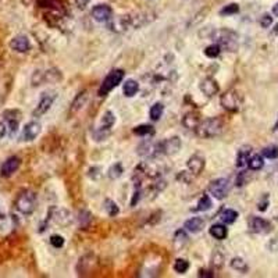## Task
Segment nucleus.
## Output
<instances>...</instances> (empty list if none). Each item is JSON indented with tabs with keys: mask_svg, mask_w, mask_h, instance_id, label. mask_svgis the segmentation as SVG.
Instances as JSON below:
<instances>
[{
	"mask_svg": "<svg viewBox=\"0 0 278 278\" xmlns=\"http://www.w3.org/2000/svg\"><path fill=\"white\" fill-rule=\"evenodd\" d=\"M205 36H209L210 39L216 42L217 45H220V48L226 49L228 52H235L238 49V33L228 28H221V30L213 28Z\"/></svg>",
	"mask_w": 278,
	"mask_h": 278,
	"instance_id": "nucleus-1",
	"label": "nucleus"
},
{
	"mask_svg": "<svg viewBox=\"0 0 278 278\" xmlns=\"http://www.w3.org/2000/svg\"><path fill=\"white\" fill-rule=\"evenodd\" d=\"M14 206L17 209V212H20L21 214L30 216L36 209V194L30 191V189L21 191L18 196L16 197Z\"/></svg>",
	"mask_w": 278,
	"mask_h": 278,
	"instance_id": "nucleus-2",
	"label": "nucleus"
},
{
	"mask_svg": "<svg viewBox=\"0 0 278 278\" xmlns=\"http://www.w3.org/2000/svg\"><path fill=\"white\" fill-rule=\"evenodd\" d=\"M197 136L200 138H214L223 132V121L220 118H207L205 121H200L197 128L195 130Z\"/></svg>",
	"mask_w": 278,
	"mask_h": 278,
	"instance_id": "nucleus-3",
	"label": "nucleus"
},
{
	"mask_svg": "<svg viewBox=\"0 0 278 278\" xmlns=\"http://www.w3.org/2000/svg\"><path fill=\"white\" fill-rule=\"evenodd\" d=\"M124 77H125V72L123 70H120V68H115L113 71L109 72L103 80L102 85H100V88H99V92H98L99 96H106L107 93L112 92L115 86H118L121 83Z\"/></svg>",
	"mask_w": 278,
	"mask_h": 278,
	"instance_id": "nucleus-4",
	"label": "nucleus"
},
{
	"mask_svg": "<svg viewBox=\"0 0 278 278\" xmlns=\"http://www.w3.org/2000/svg\"><path fill=\"white\" fill-rule=\"evenodd\" d=\"M115 123V115L112 112H106L102 115V121H100V127L95 130L93 136L96 141H104L109 135H110V130Z\"/></svg>",
	"mask_w": 278,
	"mask_h": 278,
	"instance_id": "nucleus-5",
	"label": "nucleus"
},
{
	"mask_svg": "<svg viewBox=\"0 0 278 278\" xmlns=\"http://www.w3.org/2000/svg\"><path fill=\"white\" fill-rule=\"evenodd\" d=\"M242 104V96L237 89H229L221 96V106L226 109L227 112H238Z\"/></svg>",
	"mask_w": 278,
	"mask_h": 278,
	"instance_id": "nucleus-6",
	"label": "nucleus"
},
{
	"mask_svg": "<svg viewBox=\"0 0 278 278\" xmlns=\"http://www.w3.org/2000/svg\"><path fill=\"white\" fill-rule=\"evenodd\" d=\"M107 28L112 32H115V33H121V32H125L127 30L132 28V17H131V14L112 17L110 20L107 21Z\"/></svg>",
	"mask_w": 278,
	"mask_h": 278,
	"instance_id": "nucleus-7",
	"label": "nucleus"
},
{
	"mask_svg": "<svg viewBox=\"0 0 278 278\" xmlns=\"http://www.w3.org/2000/svg\"><path fill=\"white\" fill-rule=\"evenodd\" d=\"M56 98H57V93L54 92V91H46V92L42 93L39 103L35 107V110L32 112V115L33 117H42L43 114L48 113L50 110L52 104L54 103Z\"/></svg>",
	"mask_w": 278,
	"mask_h": 278,
	"instance_id": "nucleus-8",
	"label": "nucleus"
},
{
	"mask_svg": "<svg viewBox=\"0 0 278 278\" xmlns=\"http://www.w3.org/2000/svg\"><path fill=\"white\" fill-rule=\"evenodd\" d=\"M209 192L218 200H223L229 192V181L227 178H217L210 182Z\"/></svg>",
	"mask_w": 278,
	"mask_h": 278,
	"instance_id": "nucleus-9",
	"label": "nucleus"
},
{
	"mask_svg": "<svg viewBox=\"0 0 278 278\" xmlns=\"http://www.w3.org/2000/svg\"><path fill=\"white\" fill-rule=\"evenodd\" d=\"M181 139L178 136L168 138L163 142H159V155L174 156L180 152L181 149Z\"/></svg>",
	"mask_w": 278,
	"mask_h": 278,
	"instance_id": "nucleus-10",
	"label": "nucleus"
},
{
	"mask_svg": "<svg viewBox=\"0 0 278 278\" xmlns=\"http://www.w3.org/2000/svg\"><path fill=\"white\" fill-rule=\"evenodd\" d=\"M49 218L59 226H68L71 223L72 216L67 209L63 207H52L49 212Z\"/></svg>",
	"mask_w": 278,
	"mask_h": 278,
	"instance_id": "nucleus-11",
	"label": "nucleus"
},
{
	"mask_svg": "<svg viewBox=\"0 0 278 278\" xmlns=\"http://www.w3.org/2000/svg\"><path fill=\"white\" fill-rule=\"evenodd\" d=\"M3 117H4V123L7 124V128H9V135L13 136L18 131L21 121V113L18 110H7V112L3 113Z\"/></svg>",
	"mask_w": 278,
	"mask_h": 278,
	"instance_id": "nucleus-12",
	"label": "nucleus"
},
{
	"mask_svg": "<svg viewBox=\"0 0 278 278\" xmlns=\"http://www.w3.org/2000/svg\"><path fill=\"white\" fill-rule=\"evenodd\" d=\"M42 131V125L38 121H30L28 124H25L22 134H21V141L24 142H31L33 139H36Z\"/></svg>",
	"mask_w": 278,
	"mask_h": 278,
	"instance_id": "nucleus-13",
	"label": "nucleus"
},
{
	"mask_svg": "<svg viewBox=\"0 0 278 278\" xmlns=\"http://www.w3.org/2000/svg\"><path fill=\"white\" fill-rule=\"evenodd\" d=\"M91 16L98 22H107L113 17V9L109 4H98L92 9Z\"/></svg>",
	"mask_w": 278,
	"mask_h": 278,
	"instance_id": "nucleus-14",
	"label": "nucleus"
},
{
	"mask_svg": "<svg viewBox=\"0 0 278 278\" xmlns=\"http://www.w3.org/2000/svg\"><path fill=\"white\" fill-rule=\"evenodd\" d=\"M21 165V159L17 156H11L6 162H3V164L0 167V175L4 178H9L14 174Z\"/></svg>",
	"mask_w": 278,
	"mask_h": 278,
	"instance_id": "nucleus-15",
	"label": "nucleus"
},
{
	"mask_svg": "<svg viewBox=\"0 0 278 278\" xmlns=\"http://www.w3.org/2000/svg\"><path fill=\"white\" fill-rule=\"evenodd\" d=\"M10 48L17 53H27L31 49V42L25 35H17L11 39Z\"/></svg>",
	"mask_w": 278,
	"mask_h": 278,
	"instance_id": "nucleus-16",
	"label": "nucleus"
},
{
	"mask_svg": "<svg viewBox=\"0 0 278 278\" xmlns=\"http://www.w3.org/2000/svg\"><path fill=\"white\" fill-rule=\"evenodd\" d=\"M249 226H250V229L253 232H258V234H264V232H268L271 229L270 223H268L267 220L262 218V217H250Z\"/></svg>",
	"mask_w": 278,
	"mask_h": 278,
	"instance_id": "nucleus-17",
	"label": "nucleus"
},
{
	"mask_svg": "<svg viewBox=\"0 0 278 278\" xmlns=\"http://www.w3.org/2000/svg\"><path fill=\"white\" fill-rule=\"evenodd\" d=\"M186 167H188L189 173H192V175H199L205 168V159L199 155H194L188 159Z\"/></svg>",
	"mask_w": 278,
	"mask_h": 278,
	"instance_id": "nucleus-18",
	"label": "nucleus"
},
{
	"mask_svg": "<svg viewBox=\"0 0 278 278\" xmlns=\"http://www.w3.org/2000/svg\"><path fill=\"white\" fill-rule=\"evenodd\" d=\"M138 153L141 156L156 157V156H159V144H155L152 141H144L138 146Z\"/></svg>",
	"mask_w": 278,
	"mask_h": 278,
	"instance_id": "nucleus-19",
	"label": "nucleus"
},
{
	"mask_svg": "<svg viewBox=\"0 0 278 278\" xmlns=\"http://www.w3.org/2000/svg\"><path fill=\"white\" fill-rule=\"evenodd\" d=\"M199 88H200V91L206 95L207 98H212V96H214L218 93L220 91V86H218V83L213 80V78H205L200 85H199Z\"/></svg>",
	"mask_w": 278,
	"mask_h": 278,
	"instance_id": "nucleus-20",
	"label": "nucleus"
},
{
	"mask_svg": "<svg viewBox=\"0 0 278 278\" xmlns=\"http://www.w3.org/2000/svg\"><path fill=\"white\" fill-rule=\"evenodd\" d=\"M205 220L203 218H200V217H192V218H189V220H186L185 224H184V228H185L186 231H189V232H192V234H197V232H200L203 228H205Z\"/></svg>",
	"mask_w": 278,
	"mask_h": 278,
	"instance_id": "nucleus-21",
	"label": "nucleus"
},
{
	"mask_svg": "<svg viewBox=\"0 0 278 278\" xmlns=\"http://www.w3.org/2000/svg\"><path fill=\"white\" fill-rule=\"evenodd\" d=\"M86 100H88V91H82V92L78 93L75 96V99L72 100L71 107H70V114L78 113L83 106L86 104Z\"/></svg>",
	"mask_w": 278,
	"mask_h": 278,
	"instance_id": "nucleus-22",
	"label": "nucleus"
},
{
	"mask_svg": "<svg viewBox=\"0 0 278 278\" xmlns=\"http://www.w3.org/2000/svg\"><path fill=\"white\" fill-rule=\"evenodd\" d=\"M250 153H252V147H250V146L241 147V149L238 150L237 162H235L237 167H239V168L245 167V165L247 164V162H249V159H250Z\"/></svg>",
	"mask_w": 278,
	"mask_h": 278,
	"instance_id": "nucleus-23",
	"label": "nucleus"
},
{
	"mask_svg": "<svg viewBox=\"0 0 278 278\" xmlns=\"http://www.w3.org/2000/svg\"><path fill=\"white\" fill-rule=\"evenodd\" d=\"M209 232L213 238H216L218 241H223L226 239L227 235H228V229H227L226 226L223 224H213V226L209 228Z\"/></svg>",
	"mask_w": 278,
	"mask_h": 278,
	"instance_id": "nucleus-24",
	"label": "nucleus"
},
{
	"mask_svg": "<svg viewBox=\"0 0 278 278\" xmlns=\"http://www.w3.org/2000/svg\"><path fill=\"white\" fill-rule=\"evenodd\" d=\"M139 91V85L135 80H127L123 85V93L127 98H132Z\"/></svg>",
	"mask_w": 278,
	"mask_h": 278,
	"instance_id": "nucleus-25",
	"label": "nucleus"
},
{
	"mask_svg": "<svg viewBox=\"0 0 278 278\" xmlns=\"http://www.w3.org/2000/svg\"><path fill=\"white\" fill-rule=\"evenodd\" d=\"M199 123H200V120H199V115L196 113H188L182 118V125L185 127L186 130H196Z\"/></svg>",
	"mask_w": 278,
	"mask_h": 278,
	"instance_id": "nucleus-26",
	"label": "nucleus"
},
{
	"mask_svg": "<svg viewBox=\"0 0 278 278\" xmlns=\"http://www.w3.org/2000/svg\"><path fill=\"white\" fill-rule=\"evenodd\" d=\"M186 242H188V235L185 234V231H184V229H178V231L175 232L174 241H173L174 247L177 250H180V249H182V247L185 246Z\"/></svg>",
	"mask_w": 278,
	"mask_h": 278,
	"instance_id": "nucleus-27",
	"label": "nucleus"
},
{
	"mask_svg": "<svg viewBox=\"0 0 278 278\" xmlns=\"http://www.w3.org/2000/svg\"><path fill=\"white\" fill-rule=\"evenodd\" d=\"M213 206V203H212V199H210V196L209 195H203L200 199H199V202H197V205L194 209V212H207V210H210Z\"/></svg>",
	"mask_w": 278,
	"mask_h": 278,
	"instance_id": "nucleus-28",
	"label": "nucleus"
},
{
	"mask_svg": "<svg viewBox=\"0 0 278 278\" xmlns=\"http://www.w3.org/2000/svg\"><path fill=\"white\" fill-rule=\"evenodd\" d=\"M221 221L224 223V224H234L235 221H237L238 218V213L235 210H232V209H226L223 213H221Z\"/></svg>",
	"mask_w": 278,
	"mask_h": 278,
	"instance_id": "nucleus-29",
	"label": "nucleus"
},
{
	"mask_svg": "<svg viewBox=\"0 0 278 278\" xmlns=\"http://www.w3.org/2000/svg\"><path fill=\"white\" fill-rule=\"evenodd\" d=\"M62 80V74L60 71H57V70H49V71L46 72H42V81L43 82H57V81H60Z\"/></svg>",
	"mask_w": 278,
	"mask_h": 278,
	"instance_id": "nucleus-30",
	"label": "nucleus"
},
{
	"mask_svg": "<svg viewBox=\"0 0 278 278\" xmlns=\"http://www.w3.org/2000/svg\"><path fill=\"white\" fill-rule=\"evenodd\" d=\"M229 266L234 268V270H237V271H239V273H242V274H245V273H247V270H249V267H247L246 262L244 260V259L241 258H234L231 262H229Z\"/></svg>",
	"mask_w": 278,
	"mask_h": 278,
	"instance_id": "nucleus-31",
	"label": "nucleus"
},
{
	"mask_svg": "<svg viewBox=\"0 0 278 278\" xmlns=\"http://www.w3.org/2000/svg\"><path fill=\"white\" fill-rule=\"evenodd\" d=\"M163 113H164V106H163V103H155L150 107V110H149V115H150V118H152L153 121L160 120Z\"/></svg>",
	"mask_w": 278,
	"mask_h": 278,
	"instance_id": "nucleus-32",
	"label": "nucleus"
},
{
	"mask_svg": "<svg viewBox=\"0 0 278 278\" xmlns=\"http://www.w3.org/2000/svg\"><path fill=\"white\" fill-rule=\"evenodd\" d=\"M134 134L139 135V136H147V135L155 134V128L149 124H142L134 128Z\"/></svg>",
	"mask_w": 278,
	"mask_h": 278,
	"instance_id": "nucleus-33",
	"label": "nucleus"
},
{
	"mask_svg": "<svg viewBox=\"0 0 278 278\" xmlns=\"http://www.w3.org/2000/svg\"><path fill=\"white\" fill-rule=\"evenodd\" d=\"M247 165H249V168H250V170L258 171V170H260V168H263V165H264L263 157H262L260 155H253L250 159H249Z\"/></svg>",
	"mask_w": 278,
	"mask_h": 278,
	"instance_id": "nucleus-34",
	"label": "nucleus"
},
{
	"mask_svg": "<svg viewBox=\"0 0 278 278\" xmlns=\"http://www.w3.org/2000/svg\"><path fill=\"white\" fill-rule=\"evenodd\" d=\"M104 209H106L107 214L110 217H115L120 213V209L117 206V203L114 200H112V199H106L104 200Z\"/></svg>",
	"mask_w": 278,
	"mask_h": 278,
	"instance_id": "nucleus-35",
	"label": "nucleus"
},
{
	"mask_svg": "<svg viewBox=\"0 0 278 278\" xmlns=\"http://www.w3.org/2000/svg\"><path fill=\"white\" fill-rule=\"evenodd\" d=\"M189 268V263L185 259H177L174 263V271L178 274H185Z\"/></svg>",
	"mask_w": 278,
	"mask_h": 278,
	"instance_id": "nucleus-36",
	"label": "nucleus"
},
{
	"mask_svg": "<svg viewBox=\"0 0 278 278\" xmlns=\"http://www.w3.org/2000/svg\"><path fill=\"white\" fill-rule=\"evenodd\" d=\"M124 170H123V165L121 163H115L114 165L110 167V170H109V177L112 178V180H117V178H120L121 175H123Z\"/></svg>",
	"mask_w": 278,
	"mask_h": 278,
	"instance_id": "nucleus-37",
	"label": "nucleus"
},
{
	"mask_svg": "<svg viewBox=\"0 0 278 278\" xmlns=\"http://www.w3.org/2000/svg\"><path fill=\"white\" fill-rule=\"evenodd\" d=\"M220 53H221V48L217 43H213V45L207 46L206 49H205V54H206L209 59H216Z\"/></svg>",
	"mask_w": 278,
	"mask_h": 278,
	"instance_id": "nucleus-38",
	"label": "nucleus"
},
{
	"mask_svg": "<svg viewBox=\"0 0 278 278\" xmlns=\"http://www.w3.org/2000/svg\"><path fill=\"white\" fill-rule=\"evenodd\" d=\"M263 156L267 159H277L278 157V146L277 145H270L267 147L263 149Z\"/></svg>",
	"mask_w": 278,
	"mask_h": 278,
	"instance_id": "nucleus-39",
	"label": "nucleus"
},
{
	"mask_svg": "<svg viewBox=\"0 0 278 278\" xmlns=\"http://www.w3.org/2000/svg\"><path fill=\"white\" fill-rule=\"evenodd\" d=\"M238 11H239V6L237 3H231V4L226 6L224 9H221L220 14L221 16H234V14H237Z\"/></svg>",
	"mask_w": 278,
	"mask_h": 278,
	"instance_id": "nucleus-40",
	"label": "nucleus"
},
{
	"mask_svg": "<svg viewBox=\"0 0 278 278\" xmlns=\"http://www.w3.org/2000/svg\"><path fill=\"white\" fill-rule=\"evenodd\" d=\"M80 226L81 227H86L89 223H91V220H92V214L88 212V210H81L80 212Z\"/></svg>",
	"mask_w": 278,
	"mask_h": 278,
	"instance_id": "nucleus-41",
	"label": "nucleus"
},
{
	"mask_svg": "<svg viewBox=\"0 0 278 278\" xmlns=\"http://www.w3.org/2000/svg\"><path fill=\"white\" fill-rule=\"evenodd\" d=\"M50 244H52L53 247L56 249H60L64 245V238L62 235H52L50 237Z\"/></svg>",
	"mask_w": 278,
	"mask_h": 278,
	"instance_id": "nucleus-42",
	"label": "nucleus"
},
{
	"mask_svg": "<svg viewBox=\"0 0 278 278\" xmlns=\"http://www.w3.org/2000/svg\"><path fill=\"white\" fill-rule=\"evenodd\" d=\"M271 24H273V17H271L270 14H263L262 18H260V25H262L263 28H270Z\"/></svg>",
	"mask_w": 278,
	"mask_h": 278,
	"instance_id": "nucleus-43",
	"label": "nucleus"
},
{
	"mask_svg": "<svg viewBox=\"0 0 278 278\" xmlns=\"http://www.w3.org/2000/svg\"><path fill=\"white\" fill-rule=\"evenodd\" d=\"M7 124L4 123V121H0V141L6 136V134H7Z\"/></svg>",
	"mask_w": 278,
	"mask_h": 278,
	"instance_id": "nucleus-44",
	"label": "nucleus"
},
{
	"mask_svg": "<svg viewBox=\"0 0 278 278\" xmlns=\"http://www.w3.org/2000/svg\"><path fill=\"white\" fill-rule=\"evenodd\" d=\"M267 206H268V197L267 196H264V200L259 202L258 209L260 212H266V210H267Z\"/></svg>",
	"mask_w": 278,
	"mask_h": 278,
	"instance_id": "nucleus-45",
	"label": "nucleus"
},
{
	"mask_svg": "<svg viewBox=\"0 0 278 278\" xmlns=\"http://www.w3.org/2000/svg\"><path fill=\"white\" fill-rule=\"evenodd\" d=\"M89 1L91 0H75V4H77L78 9H85L89 4Z\"/></svg>",
	"mask_w": 278,
	"mask_h": 278,
	"instance_id": "nucleus-46",
	"label": "nucleus"
},
{
	"mask_svg": "<svg viewBox=\"0 0 278 278\" xmlns=\"http://www.w3.org/2000/svg\"><path fill=\"white\" fill-rule=\"evenodd\" d=\"M213 276H214V274H212V271H209V270H200V271H199V277L212 278Z\"/></svg>",
	"mask_w": 278,
	"mask_h": 278,
	"instance_id": "nucleus-47",
	"label": "nucleus"
},
{
	"mask_svg": "<svg viewBox=\"0 0 278 278\" xmlns=\"http://www.w3.org/2000/svg\"><path fill=\"white\" fill-rule=\"evenodd\" d=\"M273 14H274L276 17H278V3L277 4H274V7H273Z\"/></svg>",
	"mask_w": 278,
	"mask_h": 278,
	"instance_id": "nucleus-48",
	"label": "nucleus"
},
{
	"mask_svg": "<svg viewBox=\"0 0 278 278\" xmlns=\"http://www.w3.org/2000/svg\"><path fill=\"white\" fill-rule=\"evenodd\" d=\"M274 33H278V24L276 25V30H274Z\"/></svg>",
	"mask_w": 278,
	"mask_h": 278,
	"instance_id": "nucleus-49",
	"label": "nucleus"
}]
</instances>
